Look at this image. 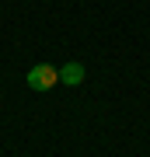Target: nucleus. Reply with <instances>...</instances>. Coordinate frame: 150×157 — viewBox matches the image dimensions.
Masks as SVG:
<instances>
[{
  "label": "nucleus",
  "instance_id": "f03ea898",
  "mask_svg": "<svg viewBox=\"0 0 150 157\" xmlns=\"http://www.w3.org/2000/svg\"><path fill=\"white\" fill-rule=\"evenodd\" d=\"M60 84H67V87L84 84V63H77V59L63 63V67H60Z\"/></svg>",
  "mask_w": 150,
  "mask_h": 157
},
{
  "label": "nucleus",
  "instance_id": "f257e3e1",
  "mask_svg": "<svg viewBox=\"0 0 150 157\" xmlns=\"http://www.w3.org/2000/svg\"><path fill=\"white\" fill-rule=\"evenodd\" d=\"M60 84V70L52 67V63H35L32 70H28V91H52Z\"/></svg>",
  "mask_w": 150,
  "mask_h": 157
}]
</instances>
